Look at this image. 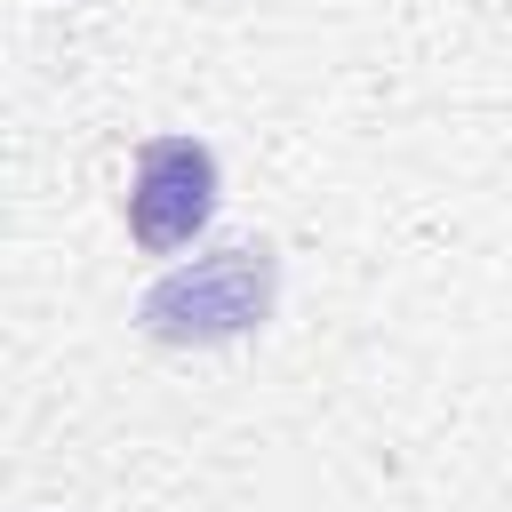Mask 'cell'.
Here are the masks:
<instances>
[{
  "instance_id": "7a4b0ae2",
  "label": "cell",
  "mask_w": 512,
  "mask_h": 512,
  "mask_svg": "<svg viewBox=\"0 0 512 512\" xmlns=\"http://www.w3.org/2000/svg\"><path fill=\"white\" fill-rule=\"evenodd\" d=\"M216 192H224V168L200 136H152L136 152V176H128V232L136 248L168 256V248H192L216 216Z\"/></svg>"
},
{
  "instance_id": "6da1fadb",
  "label": "cell",
  "mask_w": 512,
  "mask_h": 512,
  "mask_svg": "<svg viewBox=\"0 0 512 512\" xmlns=\"http://www.w3.org/2000/svg\"><path fill=\"white\" fill-rule=\"evenodd\" d=\"M272 304H280V256L264 240H224L160 272L136 296V328L152 344H240L272 320Z\"/></svg>"
}]
</instances>
